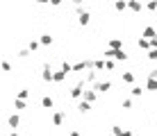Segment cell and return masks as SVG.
<instances>
[{"mask_svg":"<svg viewBox=\"0 0 157 136\" xmlns=\"http://www.w3.org/2000/svg\"><path fill=\"white\" fill-rule=\"evenodd\" d=\"M128 7L132 9V12H141V2H139V0H130Z\"/></svg>","mask_w":157,"mask_h":136,"instance_id":"6da1fadb","label":"cell"},{"mask_svg":"<svg viewBox=\"0 0 157 136\" xmlns=\"http://www.w3.org/2000/svg\"><path fill=\"white\" fill-rule=\"evenodd\" d=\"M109 86H112L109 82H100V84L96 86V91H102V93H105V91H109Z\"/></svg>","mask_w":157,"mask_h":136,"instance_id":"7a4b0ae2","label":"cell"},{"mask_svg":"<svg viewBox=\"0 0 157 136\" xmlns=\"http://www.w3.org/2000/svg\"><path fill=\"white\" fill-rule=\"evenodd\" d=\"M146 86H148V91H157V79H150V77H148Z\"/></svg>","mask_w":157,"mask_h":136,"instance_id":"3957f363","label":"cell"},{"mask_svg":"<svg viewBox=\"0 0 157 136\" xmlns=\"http://www.w3.org/2000/svg\"><path fill=\"white\" fill-rule=\"evenodd\" d=\"M84 100H86V102H94V100H96V91H86V93H84Z\"/></svg>","mask_w":157,"mask_h":136,"instance_id":"277c9868","label":"cell"},{"mask_svg":"<svg viewBox=\"0 0 157 136\" xmlns=\"http://www.w3.org/2000/svg\"><path fill=\"white\" fill-rule=\"evenodd\" d=\"M41 43H43V46H48V43H52V36H50V34H43V36H41Z\"/></svg>","mask_w":157,"mask_h":136,"instance_id":"5b68a950","label":"cell"},{"mask_svg":"<svg viewBox=\"0 0 157 136\" xmlns=\"http://www.w3.org/2000/svg\"><path fill=\"white\" fill-rule=\"evenodd\" d=\"M62 120H64V113H55V118H52V123H55V125H62Z\"/></svg>","mask_w":157,"mask_h":136,"instance_id":"8992f818","label":"cell"},{"mask_svg":"<svg viewBox=\"0 0 157 136\" xmlns=\"http://www.w3.org/2000/svg\"><path fill=\"white\" fill-rule=\"evenodd\" d=\"M144 36H150V39H153V36H155V30H153V27H146V30H144Z\"/></svg>","mask_w":157,"mask_h":136,"instance_id":"52a82bcc","label":"cell"},{"mask_svg":"<svg viewBox=\"0 0 157 136\" xmlns=\"http://www.w3.org/2000/svg\"><path fill=\"white\" fill-rule=\"evenodd\" d=\"M18 116H12V118H9V125H12V127H18Z\"/></svg>","mask_w":157,"mask_h":136,"instance_id":"ba28073f","label":"cell"},{"mask_svg":"<svg viewBox=\"0 0 157 136\" xmlns=\"http://www.w3.org/2000/svg\"><path fill=\"white\" fill-rule=\"evenodd\" d=\"M116 9L123 12V9H125V0H116Z\"/></svg>","mask_w":157,"mask_h":136,"instance_id":"9c48e42d","label":"cell"},{"mask_svg":"<svg viewBox=\"0 0 157 136\" xmlns=\"http://www.w3.org/2000/svg\"><path fill=\"white\" fill-rule=\"evenodd\" d=\"M139 48H150V41H146V39H139Z\"/></svg>","mask_w":157,"mask_h":136,"instance_id":"30bf717a","label":"cell"},{"mask_svg":"<svg viewBox=\"0 0 157 136\" xmlns=\"http://www.w3.org/2000/svg\"><path fill=\"white\" fill-rule=\"evenodd\" d=\"M148 59H153V61H157V48H153V50H150V54H148Z\"/></svg>","mask_w":157,"mask_h":136,"instance_id":"8fae6325","label":"cell"},{"mask_svg":"<svg viewBox=\"0 0 157 136\" xmlns=\"http://www.w3.org/2000/svg\"><path fill=\"white\" fill-rule=\"evenodd\" d=\"M148 9H150V12H155V9H157V0H150V2H148Z\"/></svg>","mask_w":157,"mask_h":136,"instance_id":"7c38bea8","label":"cell"},{"mask_svg":"<svg viewBox=\"0 0 157 136\" xmlns=\"http://www.w3.org/2000/svg\"><path fill=\"white\" fill-rule=\"evenodd\" d=\"M123 79H125V82H134V75L132 73H125V75H123Z\"/></svg>","mask_w":157,"mask_h":136,"instance_id":"4fadbf2b","label":"cell"},{"mask_svg":"<svg viewBox=\"0 0 157 136\" xmlns=\"http://www.w3.org/2000/svg\"><path fill=\"white\" fill-rule=\"evenodd\" d=\"M43 107H52V100H50V97H43Z\"/></svg>","mask_w":157,"mask_h":136,"instance_id":"5bb4252c","label":"cell"},{"mask_svg":"<svg viewBox=\"0 0 157 136\" xmlns=\"http://www.w3.org/2000/svg\"><path fill=\"white\" fill-rule=\"evenodd\" d=\"M132 95H134V97L141 95V89H139V86H134V89H132Z\"/></svg>","mask_w":157,"mask_h":136,"instance_id":"9a60e30c","label":"cell"},{"mask_svg":"<svg viewBox=\"0 0 157 136\" xmlns=\"http://www.w3.org/2000/svg\"><path fill=\"white\" fill-rule=\"evenodd\" d=\"M150 46H157V32H155V36L150 39Z\"/></svg>","mask_w":157,"mask_h":136,"instance_id":"2e32d148","label":"cell"},{"mask_svg":"<svg viewBox=\"0 0 157 136\" xmlns=\"http://www.w3.org/2000/svg\"><path fill=\"white\" fill-rule=\"evenodd\" d=\"M50 2H52V5H62V0H50Z\"/></svg>","mask_w":157,"mask_h":136,"instance_id":"e0dca14e","label":"cell"},{"mask_svg":"<svg viewBox=\"0 0 157 136\" xmlns=\"http://www.w3.org/2000/svg\"><path fill=\"white\" fill-rule=\"evenodd\" d=\"M9 136H18V134H16V132H12V134H9Z\"/></svg>","mask_w":157,"mask_h":136,"instance_id":"ac0fdd59","label":"cell"}]
</instances>
